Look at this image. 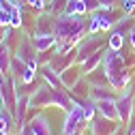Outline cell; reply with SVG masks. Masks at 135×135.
<instances>
[{
  "label": "cell",
  "mask_w": 135,
  "mask_h": 135,
  "mask_svg": "<svg viewBox=\"0 0 135 135\" xmlns=\"http://www.w3.org/2000/svg\"><path fill=\"white\" fill-rule=\"evenodd\" d=\"M103 69L109 77V86L116 90H124L131 79H129V71H127V60L118 49H107L103 56Z\"/></svg>",
  "instance_id": "obj_1"
},
{
  "label": "cell",
  "mask_w": 135,
  "mask_h": 135,
  "mask_svg": "<svg viewBox=\"0 0 135 135\" xmlns=\"http://www.w3.org/2000/svg\"><path fill=\"white\" fill-rule=\"evenodd\" d=\"M81 17L84 15H64V13H60L56 17V37H58V41L77 45L88 30L86 22Z\"/></svg>",
  "instance_id": "obj_2"
},
{
  "label": "cell",
  "mask_w": 135,
  "mask_h": 135,
  "mask_svg": "<svg viewBox=\"0 0 135 135\" xmlns=\"http://www.w3.org/2000/svg\"><path fill=\"white\" fill-rule=\"evenodd\" d=\"M86 129V116H84V105L75 103L71 112H66L64 124H62V133L64 135H81Z\"/></svg>",
  "instance_id": "obj_3"
},
{
  "label": "cell",
  "mask_w": 135,
  "mask_h": 135,
  "mask_svg": "<svg viewBox=\"0 0 135 135\" xmlns=\"http://www.w3.org/2000/svg\"><path fill=\"white\" fill-rule=\"evenodd\" d=\"M49 105H56L54 88L49 84H41L35 90V94L30 97V107H49Z\"/></svg>",
  "instance_id": "obj_4"
},
{
  "label": "cell",
  "mask_w": 135,
  "mask_h": 135,
  "mask_svg": "<svg viewBox=\"0 0 135 135\" xmlns=\"http://www.w3.org/2000/svg\"><path fill=\"white\" fill-rule=\"evenodd\" d=\"M118 131V124L116 120H109L105 116H94V120L90 122V133L92 135H116Z\"/></svg>",
  "instance_id": "obj_5"
},
{
  "label": "cell",
  "mask_w": 135,
  "mask_h": 135,
  "mask_svg": "<svg viewBox=\"0 0 135 135\" xmlns=\"http://www.w3.org/2000/svg\"><path fill=\"white\" fill-rule=\"evenodd\" d=\"M116 109H118V120L122 124H129L131 116H133V99L131 94H122L116 99Z\"/></svg>",
  "instance_id": "obj_6"
},
{
  "label": "cell",
  "mask_w": 135,
  "mask_h": 135,
  "mask_svg": "<svg viewBox=\"0 0 135 135\" xmlns=\"http://www.w3.org/2000/svg\"><path fill=\"white\" fill-rule=\"evenodd\" d=\"M99 49H103V43H101L99 39H86L79 47H77V56L75 60L77 62H84V60H88L92 54H97Z\"/></svg>",
  "instance_id": "obj_7"
},
{
  "label": "cell",
  "mask_w": 135,
  "mask_h": 135,
  "mask_svg": "<svg viewBox=\"0 0 135 135\" xmlns=\"http://www.w3.org/2000/svg\"><path fill=\"white\" fill-rule=\"evenodd\" d=\"M39 52V49L35 47V43L32 41H28L26 37L20 41V45H17V49H15V58H20L22 62H30L32 58H37L35 54Z\"/></svg>",
  "instance_id": "obj_8"
},
{
  "label": "cell",
  "mask_w": 135,
  "mask_h": 135,
  "mask_svg": "<svg viewBox=\"0 0 135 135\" xmlns=\"http://www.w3.org/2000/svg\"><path fill=\"white\" fill-rule=\"evenodd\" d=\"M37 35H56V20L52 13H43L37 20Z\"/></svg>",
  "instance_id": "obj_9"
},
{
  "label": "cell",
  "mask_w": 135,
  "mask_h": 135,
  "mask_svg": "<svg viewBox=\"0 0 135 135\" xmlns=\"http://www.w3.org/2000/svg\"><path fill=\"white\" fill-rule=\"evenodd\" d=\"M97 112H99L101 116L109 118V120H118L116 99H105V101H97Z\"/></svg>",
  "instance_id": "obj_10"
},
{
  "label": "cell",
  "mask_w": 135,
  "mask_h": 135,
  "mask_svg": "<svg viewBox=\"0 0 135 135\" xmlns=\"http://www.w3.org/2000/svg\"><path fill=\"white\" fill-rule=\"evenodd\" d=\"M11 64H13V56L9 52V43L2 41L0 43V75H11Z\"/></svg>",
  "instance_id": "obj_11"
},
{
  "label": "cell",
  "mask_w": 135,
  "mask_h": 135,
  "mask_svg": "<svg viewBox=\"0 0 135 135\" xmlns=\"http://www.w3.org/2000/svg\"><path fill=\"white\" fill-rule=\"evenodd\" d=\"M30 109V97L26 94H20L17 99V105H15V112H13V118H15V124H24V118H26V112Z\"/></svg>",
  "instance_id": "obj_12"
},
{
  "label": "cell",
  "mask_w": 135,
  "mask_h": 135,
  "mask_svg": "<svg viewBox=\"0 0 135 135\" xmlns=\"http://www.w3.org/2000/svg\"><path fill=\"white\" fill-rule=\"evenodd\" d=\"M90 9H88V2L86 0H66V7H64V15H86Z\"/></svg>",
  "instance_id": "obj_13"
},
{
  "label": "cell",
  "mask_w": 135,
  "mask_h": 135,
  "mask_svg": "<svg viewBox=\"0 0 135 135\" xmlns=\"http://www.w3.org/2000/svg\"><path fill=\"white\" fill-rule=\"evenodd\" d=\"M103 56H105V52H103V49H99V52H97V54H92L88 60H84V62H81V73H84V75L92 73L97 66L103 62Z\"/></svg>",
  "instance_id": "obj_14"
},
{
  "label": "cell",
  "mask_w": 135,
  "mask_h": 135,
  "mask_svg": "<svg viewBox=\"0 0 135 135\" xmlns=\"http://www.w3.org/2000/svg\"><path fill=\"white\" fill-rule=\"evenodd\" d=\"M32 43H35V47L39 49V52H45V49L54 47L58 43V37L56 35H37L35 39H32Z\"/></svg>",
  "instance_id": "obj_15"
},
{
  "label": "cell",
  "mask_w": 135,
  "mask_h": 135,
  "mask_svg": "<svg viewBox=\"0 0 135 135\" xmlns=\"http://www.w3.org/2000/svg\"><path fill=\"white\" fill-rule=\"evenodd\" d=\"M30 129L35 131V135H52V127H49V120L45 116H37L30 122Z\"/></svg>",
  "instance_id": "obj_16"
},
{
  "label": "cell",
  "mask_w": 135,
  "mask_h": 135,
  "mask_svg": "<svg viewBox=\"0 0 135 135\" xmlns=\"http://www.w3.org/2000/svg\"><path fill=\"white\" fill-rule=\"evenodd\" d=\"M41 75H43V81L45 84H49L52 88H62V79H60V75L52 69V66H43V71H41Z\"/></svg>",
  "instance_id": "obj_17"
},
{
  "label": "cell",
  "mask_w": 135,
  "mask_h": 135,
  "mask_svg": "<svg viewBox=\"0 0 135 135\" xmlns=\"http://www.w3.org/2000/svg\"><path fill=\"white\" fill-rule=\"evenodd\" d=\"M94 15L99 17V22H101V30H112V26H116L118 22L114 20V15H112V9L109 11H94Z\"/></svg>",
  "instance_id": "obj_18"
},
{
  "label": "cell",
  "mask_w": 135,
  "mask_h": 135,
  "mask_svg": "<svg viewBox=\"0 0 135 135\" xmlns=\"http://www.w3.org/2000/svg\"><path fill=\"white\" fill-rule=\"evenodd\" d=\"M105 99H114V92H109L107 86H92L90 88V101H105Z\"/></svg>",
  "instance_id": "obj_19"
},
{
  "label": "cell",
  "mask_w": 135,
  "mask_h": 135,
  "mask_svg": "<svg viewBox=\"0 0 135 135\" xmlns=\"http://www.w3.org/2000/svg\"><path fill=\"white\" fill-rule=\"evenodd\" d=\"M107 45H109V49H118V52H120L122 45H124L122 32H120V30H112V35H109V39H107Z\"/></svg>",
  "instance_id": "obj_20"
},
{
  "label": "cell",
  "mask_w": 135,
  "mask_h": 135,
  "mask_svg": "<svg viewBox=\"0 0 135 135\" xmlns=\"http://www.w3.org/2000/svg\"><path fill=\"white\" fill-rule=\"evenodd\" d=\"M60 79H62V84H64V86H73V84L79 79V71L75 73V69H66L64 73H60Z\"/></svg>",
  "instance_id": "obj_21"
},
{
  "label": "cell",
  "mask_w": 135,
  "mask_h": 135,
  "mask_svg": "<svg viewBox=\"0 0 135 135\" xmlns=\"http://www.w3.org/2000/svg\"><path fill=\"white\" fill-rule=\"evenodd\" d=\"M84 116H86V122H92L94 120V116L99 114L97 112V103H94V101H84Z\"/></svg>",
  "instance_id": "obj_22"
},
{
  "label": "cell",
  "mask_w": 135,
  "mask_h": 135,
  "mask_svg": "<svg viewBox=\"0 0 135 135\" xmlns=\"http://www.w3.org/2000/svg\"><path fill=\"white\" fill-rule=\"evenodd\" d=\"M13 114H7V112H0V131H9L11 124H13Z\"/></svg>",
  "instance_id": "obj_23"
},
{
  "label": "cell",
  "mask_w": 135,
  "mask_h": 135,
  "mask_svg": "<svg viewBox=\"0 0 135 135\" xmlns=\"http://www.w3.org/2000/svg\"><path fill=\"white\" fill-rule=\"evenodd\" d=\"M11 26L13 28H20L22 26V4H17L11 11Z\"/></svg>",
  "instance_id": "obj_24"
},
{
  "label": "cell",
  "mask_w": 135,
  "mask_h": 135,
  "mask_svg": "<svg viewBox=\"0 0 135 135\" xmlns=\"http://www.w3.org/2000/svg\"><path fill=\"white\" fill-rule=\"evenodd\" d=\"M99 30H101V22H99L97 15L92 13V15H90V20H88V32H90V35H97Z\"/></svg>",
  "instance_id": "obj_25"
},
{
  "label": "cell",
  "mask_w": 135,
  "mask_h": 135,
  "mask_svg": "<svg viewBox=\"0 0 135 135\" xmlns=\"http://www.w3.org/2000/svg\"><path fill=\"white\" fill-rule=\"evenodd\" d=\"M11 11L13 9H2L0 11V26H11Z\"/></svg>",
  "instance_id": "obj_26"
},
{
  "label": "cell",
  "mask_w": 135,
  "mask_h": 135,
  "mask_svg": "<svg viewBox=\"0 0 135 135\" xmlns=\"http://www.w3.org/2000/svg\"><path fill=\"white\" fill-rule=\"evenodd\" d=\"M135 9V0H122V11L124 13H131Z\"/></svg>",
  "instance_id": "obj_27"
},
{
  "label": "cell",
  "mask_w": 135,
  "mask_h": 135,
  "mask_svg": "<svg viewBox=\"0 0 135 135\" xmlns=\"http://www.w3.org/2000/svg\"><path fill=\"white\" fill-rule=\"evenodd\" d=\"M114 7V0H99V9H103V11H109Z\"/></svg>",
  "instance_id": "obj_28"
},
{
  "label": "cell",
  "mask_w": 135,
  "mask_h": 135,
  "mask_svg": "<svg viewBox=\"0 0 135 135\" xmlns=\"http://www.w3.org/2000/svg\"><path fill=\"white\" fill-rule=\"evenodd\" d=\"M129 43H131V47L135 49V26L129 30Z\"/></svg>",
  "instance_id": "obj_29"
},
{
  "label": "cell",
  "mask_w": 135,
  "mask_h": 135,
  "mask_svg": "<svg viewBox=\"0 0 135 135\" xmlns=\"http://www.w3.org/2000/svg\"><path fill=\"white\" fill-rule=\"evenodd\" d=\"M127 135H135V124H131V129L127 131Z\"/></svg>",
  "instance_id": "obj_30"
},
{
  "label": "cell",
  "mask_w": 135,
  "mask_h": 135,
  "mask_svg": "<svg viewBox=\"0 0 135 135\" xmlns=\"http://www.w3.org/2000/svg\"><path fill=\"white\" fill-rule=\"evenodd\" d=\"M4 9V0H0V11H2Z\"/></svg>",
  "instance_id": "obj_31"
},
{
  "label": "cell",
  "mask_w": 135,
  "mask_h": 135,
  "mask_svg": "<svg viewBox=\"0 0 135 135\" xmlns=\"http://www.w3.org/2000/svg\"><path fill=\"white\" fill-rule=\"evenodd\" d=\"M129 86H131V88H133V92H135V81H133V84H129Z\"/></svg>",
  "instance_id": "obj_32"
},
{
  "label": "cell",
  "mask_w": 135,
  "mask_h": 135,
  "mask_svg": "<svg viewBox=\"0 0 135 135\" xmlns=\"http://www.w3.org/2000/svg\"><path fill=\"white\" fill-rule=\"evenodd\" d=\"M0 135H9V131H0Z\"/></svg>",
  "instance_id": "obj_33"
}]
</instances>
